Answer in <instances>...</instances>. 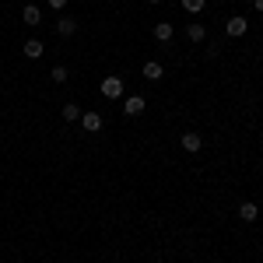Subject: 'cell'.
<instances>
[{"label": "cell", "instance_id": "cell-3", "mask_svg": "<svg viewBox=\"0 0 263 263\" xmlns=\"http://www.w3.org/2000/svg\"><path fill=\"white\" fill-rule=\"evenodd\" d=\"M74 32H78V21L70 18V14L57 18V35H63V39H67V35H74Z\"/></svg>", "mask_w": 263, "mask_h": 263}, {"label": "cell", "instance_id": "cell-15", "mask_svg": "<svg viewBox=\"0 0 263 263\" xmlns=\"http://www.w3.org/2000/svg\"><path fill=\"white\" fill-rule=\"evenodd\" d=\"M49 78H53L57 84H63L67 78H70V74H67V67H53V74H49Z\"/></svg>", "mask_w": 263, "mask_h": 263}, {"label": "cell", "instance_id": "cell-11", "mask_svg": "<svg viewBox=\"0 0 263 263\" xmlns=\"http://www.w3.org/2000/svg\"><path fill=\"white\" fill-rule=\"evenodd\" d=\"M21 18H25V25H39V21H42V14H39V7H35V4H25Z\"/></svg>", "mask_w": 263, "mask_h": 263}, {"label": "cell", "instance_id": "cell-7", "mask_svg": "<svg viewBox=\"0 0 263 263\" xmlns=\"http://www.w3.org/2000/svg\"><path fill=\"white\" fill-rule=\"evenodd\" d=\"M81 123H84L88 134H99V130H102V116H99V112H81Z\"/></svg>", "mask_w": 263, "mask_h": 263}, {"label": "cell", "instance_id": "cell-14", "mask_svg": "<svg viewBox=\"0 0 263 263\" xmlns=\"http://www.w3.org/2000/svg\"><path fill=\"white\" fill-rule=\"evenodd\" d=\"M203 7H207V0H182V11H190V14H200Z\"/></svg>", "mask_w": 263, "mask_h": 263}, {"label": "cell", "instance_id": "cell-4", "mask_svg": "<svg viewBox=\"0 0 263 263\" xmlns=\"http://www.w3.org/2000/svg\"><path fill=\"white\" fill-rule=\"evenodd\" d=\"M186 39L190 42H203L207 39V28H203L200 21H190V25H186Z\"/></svg>", "mask_w": 263, "mask_h": 263}, {"label": "cell", "instance_id": "cell-8", "mask_svg": "<svg viewBox=\"0 0 263 263\" xmlns=\"http://www.w3.org/2000/svg\"><path fill=\"white\" fill-rule=\"evenodd\" d=\"M42 53H46V46H42L39 39H28V42H25V57H28V60H39Z\"/></svg>", "mask_w": 263, "mask_h": 263}, {"label": "cell", "instance_id": "cell-16", "mask_svg": "<svg viewBox=\"0 0 263 263\" xmlns=\"http://www.w3.org/2000/svg\"><path fill=\"white\" fill-rule=\"evenodd\" d=\"M46 4H49L53 11H63V7H67V0H46Z\"/></svg>", "mask_w": 263, "mask_h": 263}, {"label": "cell", "instance_id": "cell-10", "mask_svg": "<svg viewBox=\"0 0 263 263\" xmlns=\"http://www.w3.org/2000/svg\"><path fill=\"white\" fill-rule=\"evenodd\" d=\"M155 39L158 42H172V21H158V25H155Z\"/></svg>", "mask_w": 263, "mask_h": 263}, {"label": "cell", "instance_id": "cell-5", "mask_svg": "<svg viewBox=\"0 0 263 263\" xmlns=\"http://www.w3.org/2000/svg\"><path fill=\"white\" fill-rule=\"evenodd\" d=\"M144 105H147V102H144L141 95H134V99H126V102H123V112H126V116H141V112H144Z\"/></svg>", "mask_w": 263, "mask_h": 263}, {"label": "cell", "instance_id": "cell-2", "mask_svg": "<svg viewBox=\"0 0 263 263\" xmlns=\"http://www.w3.org/2000/svg\"><path fill=\"white\" fill-rule=\"evenodd\" d=\"M102 95H105V99H120L123 95V81L120 78H105V81H102Z\"/></svg>", "mask_w": 263, "mask_h": 263}, {"label": "cell", "instance_id": "cell-6", "mask_svg": "<svg viewBox=\"0 0 263 263\" xmlns=\"http://www.w3.org/2000/svg\"><path fill=\"white\" fill-rule=\"evenodd\" d=\"M200 147H203V137H200V134H182V151L197 155Z\"/></svg>", "mask_w": 263, "mask_h": 263}, {"label": "cell", "instance_id": "cell-13", "mask_svg": "<svg viewBox=\"0 0 263 263\" xmlns=\"http://www.w3.org/2000/svg\"><path fill=\"white\" fill-rule=\"evenodd\" d=\"M63 120H81V105H78V102H67V105H63Z\"/></svg>", "mask_w": 263, "mask_h": 263}, {"label": "cell", "instance_id": "cell-17", "mask_svg": "<svg viewBox=\"0 0 263 263\" xmlns=\"http://www.w3.org/2000/svg\"><path fill=\"white\" fill-rule=\"evenodd\" d=\"M253 4H256V11H263V0H253Z\"/></svg>", "mask_w": 263, "mask_h": 263}, {"label": "cell", "instance_id": "cell-12", "mask_svg": "<svg viewBox=\"0 0 263 263\" xmlns=\"http://www.w3.org/2000/svg\"><path fill=\"white\" fill-rule=\"evenodd\" d=\"M162 74H165V70H162V63H155V60H151V63H144V78H147V81H162Z\"/></svg>", "mask_w": 263, "mask_h": 263}, {"label": "cell", "instance_id": "cell-18", "mask_svg": "<svg viewBox=\"0 0 263 263\" xmlns=\"http://www.w3.org/2000/svg\"><path fill=\"white\" fill-rule=\"evenodd\" d=\"M147 4H162V0H147Z\"/></svg>", "mask_w": 263, "mask_h": 263}, {"label": "cell", "instance_id": "cell-1", "mask_svg": "<svg viewBox=\"0 0 263 263\" xmlns=\"http://www.w3.org/2000/svg\"><path fill=\"white\" fill-rule=\"evenodd\" d=\"M246 28H249V21H246V18H239V14H235V18H228V25H224V32H228L232 39L246 35Z\"/></svg>", "mask_w": 263, "mask_h": 263}, {"label": "cell", "instance_id": "cell-9", "mask_svg": "<svg viewBox=\"0 0 263 263\" xmlns=\"http://www.w3.org/2000/svg\"><path fill=\"white\" fill-rule=\"evenodd\" d=\"M239 218H242V221H256V218H260V207L253 200H246L242 207H239Z\"/></svg>", "mask_w": 263, "mask_h": 263}]
</instances>
